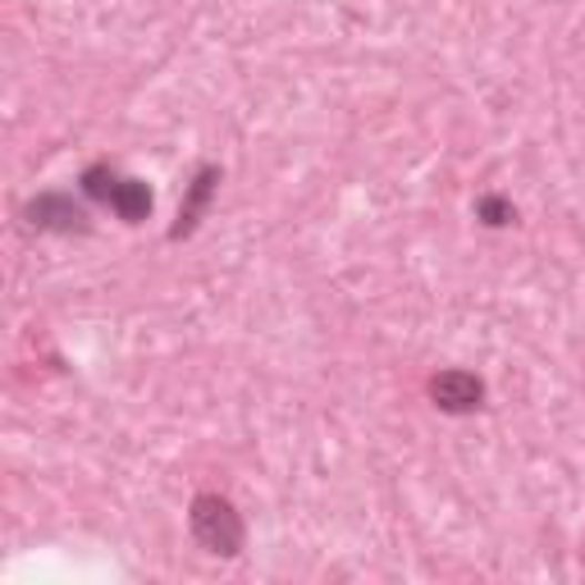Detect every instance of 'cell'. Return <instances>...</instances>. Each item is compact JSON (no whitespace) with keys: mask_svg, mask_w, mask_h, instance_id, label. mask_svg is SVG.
Instances as JSON below:
<instances>
[{"mask_svg":"<svg viewBox=\"0 0 585 585\" xmlns=\"http://www.w3.org/2000/svg\"><path fill=\"white\" fill-rule=\"evenodd\" d=\"M188 522H192V535H198V544L202 549H211V554H220V558H233L243 549V517H239V508H233L229 498H220V494H198L192 498V513H188Z\"/></svg>","mask_w":585,"mask_h":585,"instance_id":"obj_1","label":"cell"},{"mask_svg":"<svg viewBox=\"0 0 585 585\" xmlns=\"http://www.w3.org/2000/svg\"><path fill=\"white\" fill-rule=\"evenodd\" d=\"M431 399H435L440 412L462 416V412H476V407H481L485 384H481L472 371H440V375L431 380Z\"/></svg>","mask_w":585,"mask_h":585,"instance_id":"obj_2","label":"cell"},{"mask_svg":"<svg viewBox=\"0 0 585 585\" xmlns=\"http://www.w3.org/2000/svg\"><path fill=\"white\" fill-rule=\"evenodd\" d=\"M23 215H28L32 229H51V233H83V229H88V211L78 206L73 198H60V192H47V198H37Z\"/></svg>","mask_w":585,"mask_h":585,"instance_id":"obj_3","label":"cell"},{"mask_svg":"<svg viewBox=\"0 0 585 585\" xmlns=\"http://www.w3.org/2000/svg\"><path fill=\"white\" fill-rule=\"evenodd\" d=\"M215 183H220V170H202L198 179H192L188 202H183V211H179V224L170 229V239H188V233L198 229V220H202V211H206V202H211Z\"/></svg>","mask_w":585,"mask_h":585,"instance_id":"obj_4","label":"cell"},{"mask_svg":"<svg viewBox=\"0 0 585 585\" xmlns=\"http://www.w3.org/2000/svg\"><path fill=\"white\" fill-rule=\"evenodd\" d=\"M110 206H114V215H120L124 224H142V220L151 215V192H147V183H138V179H120V188H114Z\"/></svg>","mask_w":585,"mask_h":585,"instance_id":"obj_5","label":"cell"},{"mask_svg":"<svg viewBox=\"0 0 585 585\" xmlns=\"http://www.w3.org/2000/svg\"><path fill=\"white\" fill-rule=\"evenodd\" d=\"M114 188H120V179H114L105 165H92V170L83 174V192H88V198H97V202H110Z\"/></svg>","mask_w":585,"mask_h":585,"instance_id":"obj_6","label":"cell"},{"mask_svg":"<svg viewBox=\"0 0 585 585\" xmlns=\"http://www.w3.org/2000/svg\"><path fill=\"white\" fill-rule=\"evenodd\" d=\"M476 215H481L485 224H494V229H503V224H513V220H517V211H513L508 202H503V198H481V202H476Z\"/></svg>","mask_w":585,"mask_h":585,"instance_id":"obj_7","label":"cell"}]
</instances>
